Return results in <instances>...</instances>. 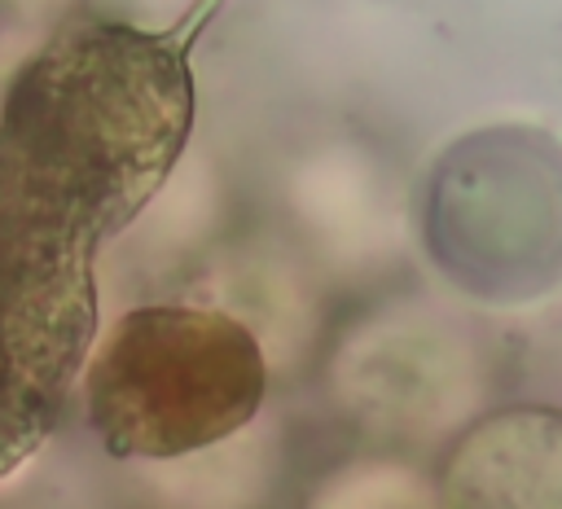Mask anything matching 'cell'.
Wrapping results in <instances>:
<instances>
[{
	"label": "cell",
	"mask_w": 562,
	"mask_h": 509,
	"mask_svg": "<svg viewBox=\"0 0 562 509\" xmlns=\"http://www.w3.org/2000/svg\"><path fill=\"white\" fill-rule=\"evenodd\" d=\"M215 0L154 31L79 18L0 97V237L97 259L167 184L193 132L189 48Z\"/></svg>",
	"instance_id": "1"
},
{
	"label": "cell",
	"mask_w": 562,
	"mask_h": 509,
	"mask_svg": "<svg viewBox=\"0 0 562 509\" xmlns=\"http://www.w3.org/2000/svg\"><path fill=\"white\" fill-rule=\"evenodd\" d=\"M268 395L259 338L228 312L149 303L83 369L88 421L119 461H171L246 430Z\"/></svg>",
	"instance_id": "2"
},
{
	"label": "cell",
	"mask_w": 562,
	"mask_h": 509,
	"mask_svg": "<svg viewBox=\"0 0 562 509\" xmlns=\"http://www.w3.org/2000/svg\"><path fill=\"white\" fill-rule=\"evenodd\" d=\"M422 246L448 285L518 307L562 285V136L487 123L439 149L417 197Z\"/></svg>",
	"instance_id": "3"
},
{
	"label": "cell",
	"mask_w": 562,
	"mask_h": 509,
	"mask_svg": "<svg viewBox=\"0 0 562 509\" xmlns=\"http://www.w3.org/2000/svg\"><path fill=\"white\" fill-rule=\"evenodd\" d=\"M97 347V259L0 241V474L53 430Z\"/></svg>",
	"instance_id": "4"
},
{
	"label": "cell",
	"mask_w": 562,
	"mask_h": 509,
	"mask_svg": "<svg viewBox=\"0 0 562 509\" xmlns=\"http://www.w3.org/2000/svg\"><path fill=\"white\" fill-rule=\"evenodd\" d=\"M435 491L439 509H562V408L514 404L470 421Z\"/></svg>",
	"instance_id": "5"
},
{
	"label": "cell",
	"mask_w": 562,
	"mask_h": 509,
	"mask_svg": "<svg viewBox=\"0 0 562 509\" xmlns=\"http://www.w3.org/2000/svg\"><path fill=\"white\" fill-rule=\"evenodd\" d=\"M312 509H439V491L404 461H356L312 496Z\"/></svg>",
	"instance_id": "6"
}]
</instances>
